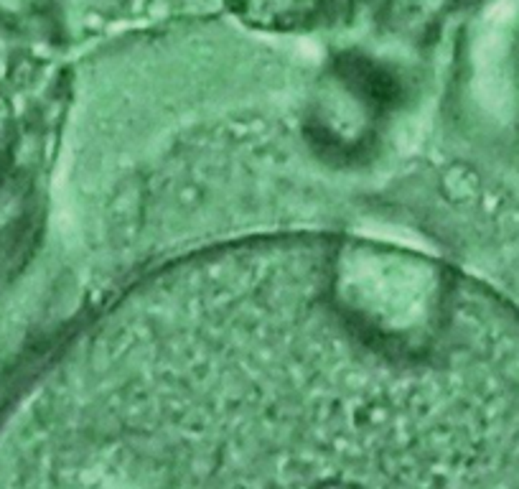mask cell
<instances>
[{"label": "cell", "mask_w": 519, "mask_h": 489, "mask_svg": "<svg viewBox=\"0 0 519 489\" xmlns=\"http://www.w3.org/2000/svg\"><path fill=\"white\" fill-rule=\"evenodd\" d=\"M0 489H519V314L374 242L196 255L66 347Z\"/></svg>", "instance_id": "1"}]
</instances>
